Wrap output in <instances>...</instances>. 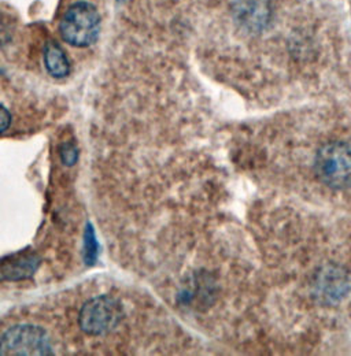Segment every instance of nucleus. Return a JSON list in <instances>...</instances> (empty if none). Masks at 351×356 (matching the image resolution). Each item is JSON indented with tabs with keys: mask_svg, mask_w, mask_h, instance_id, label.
<instances>
[{
	"mask_svg": "<svg viewBox=\"0 0 351 356\" xmlns=\"http://www.w3.org/2000/svg\"><path fill=\"white\" fill-rule=\"evenodd\" d=\"M100 31V15L88 1H77L65 13L59 32L62 39L75 47H88L96 42Z\"/></svg>",
	"mask_w": 351,
	"mask_h": 356,
	"instance_id": "f257e3e1",
	"label": "nucleus"
},
{
	"mask_svg": "<svg viewBox=\"0 0 351 356\" xmlns=\"http://www.w3.org/2000/svg\"><path fill=\"white\" fill-rule=\"evenodd\" d=\"M315 173L331 188H348L351 185V145L334 141L324 145L315 158Z\"/></svg>",
	"mask_w": 351,
	"mask_h": 356,
	"instance_id": "f03ea898",
	"label": "nucleus"
},
{
	"mask_svg": "<svg viewBox=\"0 0 351 356\" xmlns=\"http://www.w3.org/2000/svg\"><path fill=\"white\" fill-rule=\"evenodd\" d=\"M52 346L47 332L35 325H17L0 337V355H51Z\"/></svg>",
	"mask_w": 351,
	"mask_h": 356,
	"instance_id": "7ed1b4c3",
	"label": "nucleus"
},
{
	"mask_svg": "<svg viewBox=\"0 0 351 356\" xmlns=\"http://www.w3.org/2000/svg\"><path fill=\"white\" fill-rule=\"evenodd\" d=\"M124 318V310L118 300L110 296H98L83 306L79 323L91 336H103L114 330Z\"/></svg>",
	"mask_w": 351,
	"mask_h": 356,
	"instance_id": "20e7f679",
	"label": "nucleus"
},
{
	"mask_svg": "<svg viewBox=\"0 0 351 356\" xmlns=\"http://www.w3.org/2000/svg\"><path fill=\"white\" fill-rule=\"evenodd\" d=\"M233 11L239 25L254 33L263 32L273 18L269 0H237Z\"/></svg>",
	"mask_w": 351,
	"mask_h": 356,
	"instance_id": "39448f33",
	"label": "nucleus"
},
{
	"mask_svg": "<svg viewBox=\"0 0 351 356\" xmlns=\"http://www.w3.org/2000/svg\"><path fill=\"white\" fill-rule=\"evenodd\" d=\"M313 288L314 296L320 302L335 303L349 292V280L339 267H327L317 274Z\"/></svg>",
	"mask_w": 351,
	"mask_h": 356,
	"instance_id": "423d86ee",
	"label": "nucleus"
},
{
	"mask_svg": "<svg viewBox=\"0 0 351 356\" xmlns=\"http://www.w3.org/2000/svg\"><path fill=\"white\" fill-rule=\"evenodd\" d=\"M40 266V258L25 255L0 266V281H21L32 277Z\"/></svg>",
	"mask_w": 351,
	"mask_h": 356,
	"instance_id": "0eeeda50",
	"label": "nucleus"
},
{
	"mask_svg": "<svg viewBox=\"0 0 351 356\" xmlns=\"http://www.w3.org/2000/svg\"><path fill=\"white\" fill-rule=\"evenodd\" d=\"M45 69L54 79H65L70 73V63L63 49L55 42H48L44 47Z\"/></svg>",
	"mask_w": 351,
	"mask_h": 356,
	"instance_id": "6e6552de",
	"label": "nucleus"
},
{
	"mask_svg": "<svg viewBox=\"0 0 351 356\" xmlns=\"http://www.w3.org/2000/svg\"><path fill=\"white\" fill-rule=\"evenodd\" d=\"M99 254V245L93 226L88 222L84 230V245H83V258L88 266L95 265Z\"/></svg>",
	"mask_w": 351,
	"mask_h": 356,
	"instance_id": "1a4fd4ad",
	"label": "nucleus"
},
{
	"mask_svg": "<svg viewBox=\"0 0 351 356\" xmlns=\"http://www.w3.org/2000/svg\"><path fill=\"white\" fill-rule=\"evenodd\" d=\"M61 159L66 166H73L79 161V148L75 143L68 141L61 145Z\"/></svg>",
	"mask_w": 351,
	"mask_h": 356,
	"instance_id": "9d476101",
	"label": "nucleus"
},
{
	"mask_svg": "<svg viewBox=\"0 0 351 356\" xmlns=\"http://www.w3.org/2000/svg\"><path fill=\"white\" fill-rule=\"evenodd\" d=\"M13 36V26L8 18L0 14V47L7 44Z\"/></svg>",
	"mask_w": 351,
	"mask_h": 356,
	"instance_id": "9b49d317",
	"label": "nucleus"
},
{
	"mask_svg": "<svg viewBox=\"0 0 351 356\" xmlns=\"http://www.w3.org/2000/svg\"><path fill=\"white\" fill-rule=\"evenodd\" d=\"M11 125V114L10 111L0 104V134L6 132Z\"/></svg>",
	"mask_w": 351,
	"mask_h": 356,
	"instance_id": "f8f14e48",
	"label": "nucleus"
},
{
	"mask_svg": "<svg viewBox=\"0 0 351 356\" xmlns=\"http://www.w3.org/2000/svg\"><path fill=\"white\" fill-rule=\"evenodd\" d=\"M118 1H123V0H118Z\"/></svg>",
	"mask_w": 351,
	"mask_h": 356,
	"instance_id": "ddd939ff",
	"label": "nucleus"
}]
</instances>
